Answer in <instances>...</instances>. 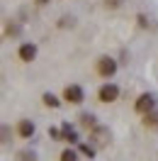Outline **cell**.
<instances>
[{
  "label": "cell",
  "instance_id": "6da1fadb",
  "mask_svg": "<svg viewBox=\"0 0 158 161\" xmlns=\"http://www.w3.org/2000/svg\"><path fill=\"white\" fill-rule=\"evenodd\" d=\"M117 61L112 59V56H100L97 61H95V71H97L100 78H112L114 73H117Z\"/></svg>",
  "mask_w": 158,
  "mask_h": 161
},
{
  "label": "cell",
  "instance_id": "7a4b0ae2",
  "mask_svg": "<svg viewBox=\"0 0 158 161\" xmlns=\"http://www.w3.org/2000/svg\"><path fill=\"white\" fill-rule=\"evenodd\" d=\"M134 110L139 112V115H148V112L156 110V98L151 95V93H141L136 98V103H134Z\"/></svg>",
  "mask_w": 158,
  "mask_h": 161
},
{
  "label": "cell",
  "instance_id": "3957f363",
  "mask_svg": "<svg viewBox=\"0 0 158 161\" xmlns=\"http://www.w3.org/2000/svg\"><path fill=\"white\" fill-rule=\"evenodd\" d=\"M119 98V86H114V83H105V86H100L97 91V100L100 103H114Z\"/></svg>",
  "mask_w": 158,
  "mask_h": 161
},
{
  "label": "cell",
  "instance_id": "277c9868",
  "mask_svg": "<svg viewBox=\"0 0 158 161\" xmlns=\"http://www.w3.org/2000/svg\"><path fill=\"white\" fill-rule=\"evenodd\" d=\"M63 100L66 103H71V105H80V103L85 100V93H83V88L80 86H66L63 88Z\"/></svg>",
  "mask_w": 158,
  "mask_h": 161
},
{
  "label": "cell",
  "instance_id": "5b68a950",
  "mask_svg": "<svg viewBox=\"0 0 158 161\" xmlns=\"http://www.w3.org/2000/svg\"><path fill=\"white\" fill-rule=\"evenodd\" d=\"M17 59H20L22 64H32V61L37 59V44H34V42H24V44H20Z\"/></svg>",
  "mask_w": 158,
  "mask_h": 161
},
{
  "label": "cell",
  "instance_id": "8992f818",
  "mask_svg": "<svg viewBox=\"0 0 158 161\" xmlns=\"http://www.w3.org/2000/svg\"><path fill=\"white\" fill-rule=\"evenodd\" d=\"M90 139L95 142V149H102V147H107V144H109V130L97 125L95 130H90Z\"/></svg>",
  "mask_w": 158,
  "mask_h": 161
},
{
  "label": "cell",
  "instance_id": "52a82bcc",
  "mask_svg": "<svg viewBox=\"0 0 158 161\" xmlns=\"http://www.w3.org/2000/svg\"><path fill=\"white\" fill-rule=\"evenodd\" d=\"M34 132H37V127H34L32 120H20L17 122V134H20V139H32Z\"/></svg>",
  "mask_w": 158,
  "mask_h": 161
},
{
  "label": "cell",
  "instance_id": "ba28073f",
  "mask_svg": "<svg viewBox=\"0 0 158 161\" xmlns=\"http://www.w3.org/2000/svg\"><path fill=\"white\" fill-rule=\"evenodd\" d=\"M61 137H63V142H68V144H76V142H78V134H76V130L71 127L68 122L61 125Z\"/></svg>",
  "mask_w": 158,
  "mask_h": 161
},
{
  "label": "cell",
  "instance_id": "9c48e42d",
  "mask_svg": "<svg viewBox=\"0 0 158 161\" xmlns=\"http://www.w3.org/2000/svg\"><path fill=\"white\" fill-rule=\"evenodd\" d=\"M144 127L146 130H158V112L153 110V112H148V115H144Z\"/></svg>",
  "mask_w": 158,
  "mask_h": 161
},
{
  "label": "cell",
  "instance_id": "30bf717a",
  "mask_svg": "<svg viewBox=\"0 0 158 161\" xmlns=\"http://www.w3.org/2000/svg\"><path fill=\"white\" fill-rule=\"evenodd\" d=\"M80 125H83L85 130H95V127H97L95 115H92V112H83V115H80Z\"/></svg>",
  "mask_w": 158,
  "mask_h": 161
},
{
  "label": "cell",
  "instance_id": "8fae6325",
  "mask_svg": "<svg viewBox=\"0 0 158 161\" xmlns=\"http://www.w3.org/2000/svg\"><path fill=\"white\" fill-rule=\"evenodd\" d=\"M41 100H44L46 108H59V105H61V100L54 95V93H44V95H41Z\"/></svg>",
  "mask_w": 158,
  "mask_h": 161
},
{
  "label": "cell",
  "instance_id": "7c38bea8",
  "mask_svg": "<svg viewBox=\"0 0 158 161\" xmlns=\"http://www.w3.org/2000/svg\"><path fill=\"white\" fill-rule=\"evenodd\" d=\"M61 161H78V151L63 149V151H61Z\"/></svg>",
  "mask_w": 158,
  "mask_h": 161
},
{
  "label": "cell",
  "instance_id": "4fadbf2b",
  "mask_svg": "<svg viewBox=\"0 0 158 161\" xmlns=\"http://www.w3.org/2000/svg\"><path fill=\"white\" fill-rule=\"evenodd\" d=\"M17 161H37V154H34V151H20V154H17Z\"/></svg>",
  "mask_w": 158,
  "mask_h": 161
},
{
  "label": "cell",
  "instance_id": "5bb4252c",
  "mask_svg": "<svg viewBox=\"0 0 158 161\" xmlns=\"http://www.w3.org/2000/svg\"><path fill=\"white\" fill-rule=\"evenodd\" d=\"M102 3H105V8H107V10H117V8H122V3H124V0H102Z\"/></svg>",
  "mask_w": 158,
  "mask_h": 161
},
{
  "label": "cell",
  "instance_id": "9a60e30c",
  "mask_svg": "<svg viewBox=\"0 0 158 161\" xmlns=\"http://www.w3.org/2000/svg\"><path fill=\"white\" fill-rule=\"evenodd\" d=\"M49 137L56 142H63V137H61V130H54V127H49Z\"/></svg>",
  "mask_w": 158,
  "mask_h": 161
},
{
  "label": "cell",
  "instance_id": "2e32d148",
  "mask_svg": "<svg viewBox=\"0 0 158 161\" xmlns=\"http://www.w3.org/2000/svg\"><path fill=\"white\" fill-rule=\"evenodd\" d=\"M80 154H85V156H92V154H95V147H88V144H80Z\"/></svg>",
  "mask_w": 158,
  "mask_h": 161
}]
</instances>
